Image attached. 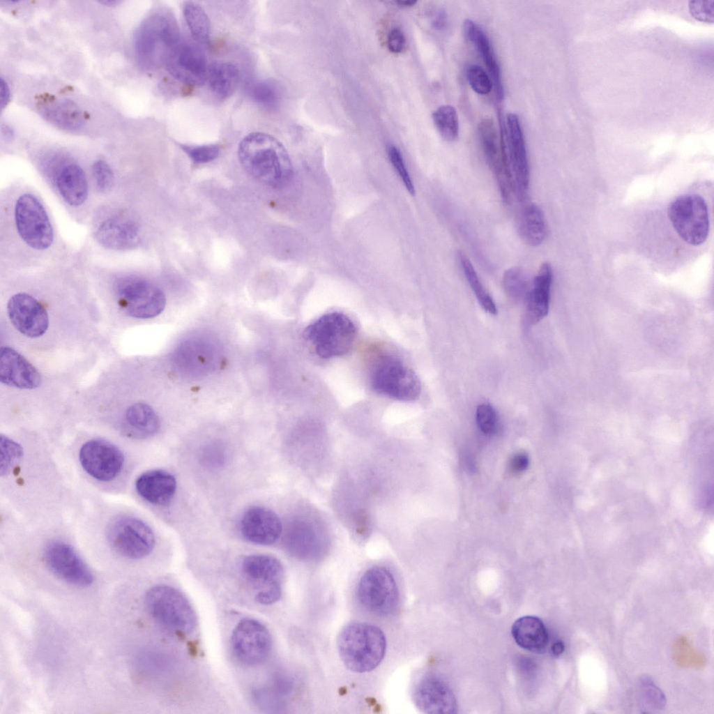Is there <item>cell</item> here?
Segmentation results:
<instances>
[{
    "mask_svg": "<svg viewBox=\"0 0 714 714\" xmlns=\"http://www.w3.org/2000/svg\"><path fill=\"white\" fill-rule=\"evenodd\" d=\"M387 45L391 52L401 53L406 46V38L403 32L398 28L393 29L388 33Z\"/></svg>",
    "mask_w": 714,
    "mask_h": 714,
    "instance_id": "49",
    "label": "cell"
},
{
    "mask_svg": "<svg viewBox=\"0 0 714 714\" xmlns=\"http://www.w3.org/2000/svg\"><path fill=\"white\" fill-rule=\"evenodd\" d=\"M503 285L506 292L512 298L519 301L527 299L531 285L526 273L519 267L508 269L503 276Z\"/></svg>",
    "mask_w": 714,
    "mask_h": 714,
    "instance_id": "40",
    "label": "cell"
},
{
    "mask_svg": "<svg viewBox=\"0 0 714 714\" xmlns=\"http://www.w3.org/2000/svg\"><path fill=\"white\" fill-rule=\"evenodd\" d=\"M181 147L186 154L197 163H205L213 160L220 153V148L216 144L185 145Z\"/></svg>",
    "mask_w": 714,
    "mask_h": 714,
    "instance_id": "46",
    "label": "cell"
},
{
    "mask_svg": "<svg viewBox=\"0 0 714 714\" xmlns=\"http://www.w3.org/2000/svg\"><path fill=\"white\" fill-rule=\"evenodd\" d=\"M183 14L193 38L201 44H207L210 39V22L204 10L192 1L183 4Z\"/></svg>",
    "mask_w": 714,
    "mask_h": 714,
    "instance_id": "35",
    "label": "cell"
},
{
    "mask_svg": "<svg viewBox=\"0 0 714 714\" xmlns=\"http://www.w3.org/2000/svg\"><path fill=\"white\" fill-rule=\"evenodd\" d=\"M303 335L317 356L331 358L349 352L356 342L358 328L347 314L331 312L308 325Z\"/></svg>",
    "mask_w": 714,
    "mask_h": 714,
    "instance_id": "4",
    "label": "cell"
},
{
    "mask_svg": "<svg viewBox=\"0 0 714 714\" xmlns=\"http://www.w3.org/2000/svg\"><path fill=\"white\" fill-rule=\"evenodd\" d=\"M166 70L176 80L190 86H202L207 79L206 56L197 45L180 42L170 53L165 64Z\"/></svg>",
    "mask_w": 714,
    "mask_h": 714,
    "instance_id": "18",
    "label": "cell"
},
{
    "mask_svg": "<svg viewBox=\"0 0 714 714\" xmlns=\"http://www.w3.org/2000/svg\"><path fill=\"white\" fill-rule=\"evenodd\" d=\"M448 24V15L443 9L439 10L434 16L432 21V26L437 30L441 31L446 28Z\"/></svg>",
    "mask_w": 714,
    "mask_h": 714,
    "instance_id": "51",
    "label": "cell"
},
{
    "mask_svg": "<svg viewBox=\"0 0 714 714\" xmlns=\"http://www.w3.org/2000/svg\"><path fill=\"white\" fill-rule=\"evenodd\" d=\"M432 120L441 136L448 142L455 141L459 135V119L456 109L449 105L439 107L432 114Z\"/></svg>",
    "mask_w": 714,
    "mask_h": 714,
    "instance_id": "38",
    "label": "cell"
},
{
    "mask_svg": "<svg viewBox=\"0 0 714 714\" xmlns=\"http://www.w3.org/2000/svg\"><path fill=\"white\" fill-rule=\"evenodd\" d=\"M15 222L18 234L30 248L46 250L54 241V231L43 204L33 195L24 193L16 201Z\"/></svg>",
    "mask_w": 714,
    "mask_h": 714,
    "instance_id": "11",
    "label": "cell"
},
{
    "mask_svg": "<svg viewBox=\"0 0 714 714\" xmlns=\"http://www.w3.org/2000/svg\"><path fill=\"white\" fill-rule=\"evenodd\" d=\"M286 545L294 555L306 558L317 550L318 538L317 532L306 521H296L286 533Z\"/></svg>",
    "mask_w": 714,
    "mask_h": 714,
    "instance_id": "33",
    "label": "cell"
},
{
    "mask_svg": "<svg viewBox=\"0 0 714 714\" xmlns=\"http://www.w3.org/2000/svg\"><path fill=\"white\" fill-rule=\"evenodd\" d=\"M476 422L480 430L485 434H493L497 428L498 418L494 409L488 404L478 406L476 413Z\"/></svg>",
    "mask_w": 714,
    "mask_h": 714,
    "instance_id": "45",
    "label": "cell"
},
{
    "mask_svg": "<svg viewBox=\"0 0 714 714\" xmlns=\"http://www.w3.org/2000/svg\"><path fill=\"white\" fill-rule=\"evenodd\" d=\"M563 650H564V646H563V643L561 642V641L555 642L551 646L552 653L554 655H561L563 653Z\"/></svg>",
    "mask_w": 714,
    "mask_h": 714,
    "instance_id": "53",
    "label": "cell"
},
{
    "mask_svg": "<svg viewBox=\"0 0 714 714\" xmlns=\"http://www.w3.org/2000/svg\"><path fill=\"white\" fill-rule=\"evenodd\" d=\"M1 132L6 140H10L13 138V132L7 126H2Z\"/></svg>",
    "mask_w": 714,
    "mask_h": 714,
    "instance_id": "54",
    "label": "cell"
},
{
    "mask_svg": "<svg viewBox=\"0 0 714 714\" xmlns=\"http://www.w3.org/2000/svg\"><path fill=\"white\" fill-rule=\"evenodd\" d=\"M689 9L691 15L697 20L705 22H713L714 19V1H690Z\"/></svg>",
    "mask_w": 714,
    "mask_h": 714,
    "instance_id": "48",
    "label": "cell"
},
{
    "mask_svg": "<svg viewBox=\"0 0 714 714\" xmlns=\"http://www.w3.org/2000/svg\"><path fill=\"white\" fill-rule=\"evenodd\" d=\"M179 43V27L172 13L161 10L150 15L135 33L134 49L139 66L146 70L165 66Z\"/></svg>",
    "mask_w": 714,
    "mask_h": 714,
    "instance_id": "2",
    "label": "cell"
},
{
    "mask_svg": "<svg viewBox=\"0 0 714 714\" xmlns=\"http://www.w3.org/2000/svg\"><path fill=\"white\" fill-rule=\"evenodd\" d=\"M518 229L523 241L530 246L536 247L545 241L548 232L547 224L538 205L530 203L523 208Z\"/></svg>",
    "mask_w": 714,
    "mask_h": 714,
    "instance_id": "30",
    "label": "cell"
},
{
    "mask_svg": "<svg viewBox=\"0 0 714 714\" xmlns=\"http://www.w3.org/2000/svg\"><path fill=\"white\" fill-rule=\"evenodd\" d=\"M56 188L64 201L72 206L82 205L88 197V182L82 168L74 162L61 165L55 176Z\"/></svg>",
    "mask_w": 714,
    "mask_h": 714,
    "instance_id": "28",
    "label": "cell"
},
{
    "mask_svg": "<svg viewBox=\"0 0 714 714\" xmlns=\"http://www.w3.org/2000/svg\"><path fill=\"white\" fill-rule=\"evenodd\" d=\"M388 155L390 161L395 169L397 171L405 188L411 195H414V185L405 166V163L400 151L397 147L394 146H389L388 148Z\"/></svg>",
    "mask_w": 714,
    "mask_h": 714,
    "instance_id": "47",
    "label": "cell"
},
{
    "mask_svg": "<svg viewBox=\"0 0 714 714\" xmlns=\"http://www.w3.org/2000/svg\"><path fill=\"white\" fill-rule=\"evenodd\" d=\"M41 116L55 126L70 131L77 130L85 123L84 115L71 100L43 96L37 105Z\"/></svg>",
    "mask_w": 714,
    "mask_h": 714,
    "instance_id": "24",
    "label": "cell"
},
{
    "mask_svg": "<svg viewBox=\"0 0 714 714\" xmlns=\"http://www.w3.org/2000/svg\"><path fill=\"white\" fill-rule=\"evenodd\" d=\"M1 476H6L22 458L23 450L21 446L6 435L1 434Z\"/></svg>",
    "mask_w": 714,
    "mask_h": 714,
    "instance_id": "41",
    "label": "cell"
},
{
    "mask_svg": "<svg viewBox=\"0 0 714 714\" xmlns=\"http://www.w3.org/2000/svg\"><path fill=\"white\" fill-rule=\"evenodd\" d=\"M241 572L253 587L257 602L268 605L280 598L284 571L278 559L266 554L248 556L241 561Z\"/></svg>",
    "mask_w": 714,
    "mask_h": 714,
    "instance_id": "10",
    "label": "cell"
},
{
    "mask_svg": "<svg viewBox=\"0 0 714 714\" xmlns=\"http://www.w3.org/2000/svg\"><path fill=\"white\" fill-rule=\"evenodd\" d=\"M511 633L516 644L530 652L541 653L548 645L547 628L536 616H524L517 618L512 624Z\"/></svg>",
    "mask_w": 714,
    "mask_h": 714,
    "instance_id": "29",
    "label": "cell"
},
{
    "mask_svg": "<svg viewBox=\"0 0 714 714\" xmlns=\"http://www.w3.org/2000/svg\"><path fill=\"white\" fill-rule=\"evenodd\" d=\"M416 3H417L416 1H410V0H408V1H396V3H397L399 6H404V7L413 6Z\"/></svg>",
    "mask_w": 714,
    "mask_h": 714,
    "instance_id": "55",
    "label": "cell"
},
{
    "mask_svg": "<svg viewBox=\"0 0 714 714\" xmlns=\"http://www.w3.org/2000/svg\"><path fill=\"white\" fill-rule=\"evenodd\" d=\"M252 100L267 109H276L280 102L281 93L278 86L271 81L261 80L252 83L249 88Z\"/></svg>",
    "mask_w": 714,
    "mask_h": 714,
    "instance_id": "39",
    "label": "cell"
},
{
    "mask_svg": "<svg viewBox=\"0 0 714 714\" xmlns=\"http://www.w3.org/2000/svg\"><path fill=\"white\" fill-rule=\"evenodd\" d=\"M45 561L50 570L63 581L76 586H89L93 575L86 563L69 544L54 540L44 550Z\"/></svg>",
    "mask_w": 714,
    "mask_h": 714,
    "instance_id": "16",
    "label": "cell"
},
{
    "mask_svg": "<svg viewBox=\"0 0 714 714\" xmlns=\"http://www.w3.org/2000/svg\"><path fill=\"white\" fill-rule=\"evenodd\" d=\"M672 658L675 664L683 668L701 669L706 663L704 655L695 650L685 635H680L674 640Z\"/></svg>",
    "mask_w": 714,
    "mask_h": 714,
    "instance_id": "37",
    "label": "cell"
},
{
    "mask_svg": "<svg viewBox=\"0 0 714 714\" xmlns=\"http://www.w3.org/2000/svg\"><path fill=\"white\" fill-rule=\"evenodd\" d=\"M114 288L119 307L130 317L153 318L165 307L162 291L144 278L134 275L121 276L116 280Z\"/></svg>",
    "mask_w": 714,
    "mask_h": 714,
    "instance_id": "6",
    "label": "cell"
},
{
    "mask_svg": "<svg viewBox=\"0 0 714 714\" xmlns=\"http://www.w3.org/2000/svg\"><path fill=\"white\" fill-rule=\"evenodd\" d=\"M506 130L501 126V140L512 178L515 196L519 202L526 199L530 183V169L526 142L519 116L509 113Z\"/></svg>",
    "mask_w": 714,
    "mask_h": 714,
    "instance_id": "13",
    "label": "cell"
},
{
    "mask_svg": "<svg viewBox=\"0 0 714 714\" xmlns=\"http://www.w3.org/2000/svg\"><path fill=\"white\" fill-rule=\"evenodd\" d=\"M138 494L147 502L164 506L173 499L176 490V481L170 473L160 469L148 471L135 481Z\"/></svg>",
    "mask_w": 714,
    "mask_h": 714,
    "instance_id": "25",
    "label": "cell"
},
{
    "mask_svg": "<svg viewBox=\"0 0 714 714\" xmlns=\"http://www.w3.org/2000/svg\"><path fill=\"white\" fill-rule=\"evenodd\" d=\"M478 135L485 160L495 177L502 199L508 204L515 196L514 188L502 140L498 137L492 119L485 118L479 122Z\"/></svg>",
    "mask_w": 714,
    "mask_h": 714,
    "instance_id": "15",
    "label": "cell"
},
{
    "mask_svg": "<svg viewBox=\"0 0 714 714\" xmlns=\"http://www.w3.org/2000/svg\"><path fill=\"white\" fill-rule=\"evenodd\" d=\"M126 423L136 437L148 438L157 433L160 420L154 410L148 404L137 402L126 410Z\"/></svg>",
    "mask_w": 714,
    "mask_h": 714,
    "instance_id": "34",
    "label": "cell"
},
{
    "mask_svg": "<svg viewBox=\"0 0 714 714\" xmlns=\"http://www.w3.org/2000/svg\"><path fill=\"white\" fill-rule=\"evenodd\" d=\"M242 536L250 542L268 545L280 537L282 525L278 515L261 506L248 509L240 521Z\"/></svg>",
    "mask_w": 714,
    "mask_h": 714,
    "instance_id": "22",
    "label": "cell"
},
{
    "mask_svg": "<svg viewBox=\"0 0 714 714\" xmlns=\"http://www.w3.org/2000/svg\"><path fill=\"white\" fill-rule=\"evenodd\" d=\"M95 238L106 248L128 250L139 243V229L129 213L121 211L110 215L99 223Z\"/></svg>",
    "mask_w": 714,
    "mask_h": 714,
    "instance_id": "20",
    "label": "cell"
},
{
    "mask_svg": "<svg viewBox=\"0 0 714 714\" xmlns=\"http://www.w3.org/2000/svg\"><path fill=\"white\" fill-rule=\"evenodd\" d=\"M238 156L246 172L266 185L283 187L292 176L293 168L287 150L280 141L267 133L247 135L238 145Z\"/></svg>",
    "mask_w": 714,
    "mask_h": 714,
    "instance_id": "1",
    "label": "cell"
},
{
    "mask_svg": "<svg viewBox=\"0 0 714 714\" xmlns=\"http://www.w3.org/2000/svg\"><path fill=\"white\" fill-rule=\"evenodd\" d=\"M466 80L473 91L480 95H487L494 86L491 77L480 66L472 64L466 70Z\"/></svg>",
    "mask_w": 714,
    "mask_h": 714,
    "instance_id": "42",
    "label": "cell"
},
{
    "mask_svg": "<svg viewBox=\"0 0 714 714\" xmlns=\"http://www.w3.org/2000/svg\"><path fill=\"white\" fill-rule=\"evenodd\" d=\"M145 605L154 620L166 629L188 634L195 628V612L185 596L168 585H156L145 595Z\"/></svg>",
    "mask_w": 714,
    "mask_h": 714,
    "instance_id": "5",
    "label": "cell"
},
{
    "mask_svg": "<svg viewBox=\"0 0 714 714\" xmlns=\"http://www.w3.org/2000/svg\"><path fill=\"white\" fill-rule=\"evenodd\" d=\"M107 538L114 550L130 559L146 557L153 551L155 542L149 526L131 516L114 519L107 527Z\"/></svg>",
    "mask_w": 714,
    "mask_h": 714,
    "instance_id": "12",
    "label": "cell"
},
{
    "mask_svg": "<svg viewBox=\"0 0 714 714\" xmlns=\"http://www.w3.org/2000/svg\"><path fill=\"white\" fill-rule=\"evenodd\" d=\"M240 79L238 68L230 62H213L208 65L207 79L213 93L219 99L230 97Z\"/></svg>",
    "mask_w": 714,
    "mask_h": 714,
    "instance_id": "31",
    "label": "cell"
},
{
    "mask_svg": "<svg viewBox=\"0 0 714 714\" xmlns=\"http://www.w3.org/2000/svg\"><path fill=\"white\" fill-rule=\"evenodd\" d=\"M10 90L6 82L1 77L0 82V106L3 109L10 101Z\"/></svg>",
    "mask_w": 714,
    "mask_h": 714,
    "instance_id": "52",
    "label": "cell"
},
{
    "mask_svg": "<svg viewBox=\"0 0 714 714\" xmlns=\"http://www.w3.org/2000/svg\"><path fill=\"white\" fill-rule=\"evenodd\" d=\"M0 381L2 383L20 389H34L40 386L42 378L39 372L23 356L9 347L1 348Z\"/></svg>",
    "mask_w": 714,
    "mask_h": 714,
    "instance_id": "23",
    "label": "cell"
},
{
    "mask_svg": "<svg viewBox=\"0 0 714 714\" xmlns=\"http://www.w3.org/2000/svg\"><path fill=\"white\" fill-rule=\"evenodd\" d=\"M457 259L464 277L480 306L487 312L496 314L497 309L494 300L483 285L469 259L464 253L459 251L457 253Z\"/></svg>",
    "mask_w": 714,
    "mask_h": 714,
    "instance_id": "36",
    "label": "cell"
},
{
    "mask_svg": "<svg viewBox=\"0 0 714 714\" xmlns=\"http://www.w3.org/2000/svg\"><path fill=\"white\" fill-rule=\"evenodd\" d=\"M528 455L522 453L515 455L510 462V470L515 473L524 471L528 467Z\"/></svg>",
    "mask_w": 714,
    "mask_h": 714,
    "instance_id": "50",
    "label": "cell"
},
{
    "mask_svg": "<svg viewBox=\"0 0 714 714\" xmlns=\"http://www.w3.org/2000/svg\"><path fill=\"white\" fill-rule=\"evenodd\" d=\"M552 278L551 265L547 262L542 264L533 280L526 299V319L530 325L536 324L548 314Z\"/></svg>",
    "mask_w": 714,
    "mask_h": 714,
    "instance_id": "27",
    "label": "cell"
},
{
    "mask_svg": "<svg viewBox=\"0 0 714 714\" xmlns=\"http://www.w3.org/2000/svg\"><path fill=\"white\" fill-rule=\"evenodd\" d=\"M639 688L643 700L651 708L661 709L664 706L666 699L664 694L651 679L647 677L642 678Z\"/></svg>",
    "mask_w": 714,
    "mask_h": 714,
    "instance_id": "43",
    "label": "cell"
},
{
    "mask_svg": "<svg viewBox=\"0 0 714 714\" xmlns=\"http://www.w3.org/2000/svg\"><path fill=\"white\" fill-rule=\"evenodd\" d=\"M356 597L367 612L383 616L392 614L399 602L395 578L381 566L370 568L363 573L357 584Z\"/></svg>",
    "mask_w": 714,
    "mask_h": 714,
    "instance_id": "9",
    "label": "cell"
},
{
    "mask_svg": "<svg viewBox=\"0 0 714 714\" xmlns=\"http://www.w3.org/2000/svg\"><path fill=\"white\" fill-rule=\"evenodd\" d=\"M116 2L117 1H101L100 3H105V4H112V5H113V4L116 3Z\"/></svg>",
    "mask_w": 714,
    "mask_h": 714,
    "instance_id": "56",
    "label": "cell"
},
{
    "mask_svg": "<svg viewBox=\"0 0 714 714\" xmlns=\"http://www.w3.org/2000/svg\"><path fill=\"white\" fill-rule=\"evenodd\" d=\"M465 38L473 43L485 65L492 79L496 97L501 101L503 98V86L500 66L492 44L485 31L471 20L463 24Z\"/></svg>",
    "mask_w": 714,
    "mask_h": 714,
    "instance_id": "26",
    "label": "cell"
},
{
    "mask_svg": "<svg viewBox=\"0 0 714 714\" xmlns=\"http://www.w3.org/2000/svg\"><path fill=\"white\" fill-rule=\"evenodd\" d=\"M370 383L374 391L399 401L416 400L421 383L416 374L400 359L385 356L374 365Z\"/></svg>",
    "mask_w": 714,
    "mask_h": 714,
    "instance_id": "7",
    "label": "cell"
},
{
    "mask_svg": "<svg viewBox=\"0 0 714 714\" xmlns=\"http://www.w3.org/2000/svg\"><path fill=\"white\" fill-rule=\"evenodd\" d=\"M416 706L427 713H453L456 709L455 696L442 679L427 674L416 683L413 690Z\"/></svg>",
    "mask_w": 714,
    "mask_h": 714,
    "instance_id": "21",
    "label": "cell"
},
{
    "mask_svg": "<svg viewBox=\"0 0 714 714\" xmlns=\"http://www.w3.org/2000/svg\"><path fill=\"white\" fill-rule=\"evenodd\" d=\"M339 655L344 665L356 673L370 671L383 660L386 639L377 626L361 621L346 625L337 639Z\"/></svg>",
    "mask_w": 714,
    "mask_h": 714,
    "instance_id": "3",
    "label": "cell"
},
{
    "mask_svg": "<svg viewBox=\"0 0 714 714\" xmlns=\"http://www.w3.org/2000/svg\"><path fill=\"white\" fill-rule=\"evenodd\" d=\"M231 646L242 664L255 666L262 663L272 648L271 635L266 627L256 619L241 620L233 630Z\"/></svg>",
    "mask_w": 714,
    "mask_h": 714,
    "instance_id": "14",
    "label": "cell"
},
{
    "mask_svg": "<svg viewBox=\"0 0 714 714\" xmlns=\"http://www.w3.org/2000/svg\"><path fill=\"white\" fill-rule=\"evenodd\" d=\"M667 213L674 230L686 243L699 246L706 241L709 216L702 197L696 194L681 195L670 204Z\"/></svg>",
    "mask_w": 714,
    "mask_h": 714,
    "instance_id": "8",
    "label": "cell"
},
{
    "mask_svg": "<svg viewBox=\"0 0 714 714\" xmlns=\"http://www.w3.org/2000/svg\"><path fill=\"white\" fill-rule=\"evenodd\" d=\"M202 339H190L184 342L177 351L176 358L180 366L192 372L199 373L208 368L215 353L214 349Z\"/></svg>",
    "mask_w": 714,
    "mask_h": 714,
    "instance_id": "32",
    "label": "cell"
},
{
    "mask_svg": "<svg viewBox=\"0 0 714 714\" xmlns=\"http://www.w3.org/2000/svg\"><path fill=\"white\" fill-rule=\"evenodd\" d=\"M79 458L85 471L102 482L116 478L121 473L124 462L121 450L103 439L86 441L80 448Z\"/></svg>",
    "mask_w": 714,
    "mask_h": 714,
    "instance_id": "17",
    "label": "cell"
},
{
    "mask_svg": "<svg viewBox=\"0 0 714 714\" xmlns=\"http://www.w3.org/2000/svg\"><path fill=\"white\" fill-rule=\"evenodd\" d=\"M7 313L14 327L24 335L36 338L43 335L49 326V317L44 306L34 297L18 293L10 297Z\"/></svg>",
    "mask_w": 714,
    "mask_h": 714,
    "instance_id": "19",
    "label": "cell"
},
{
    "mask_svg": "<svg viewBox=\"0 0 714 714\" xmlns=\"http://www.w3.org/2000/svg\"><path fill=\"white\" fill-rule=\"evenodd\" d=\"M92 174L97 189L109 191L114 185V175L110 166L104 160H96L92 165Z\"/></svg>",
    "mask_w": 714,
    "mask_h": 714,
    "instance_id": "44",
    "label": "cell"
}]
</instances>
